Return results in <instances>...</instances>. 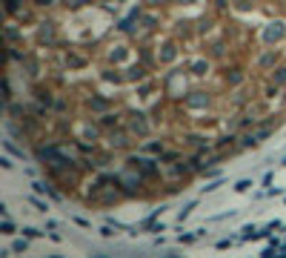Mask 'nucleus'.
Masks as SVG:
<instances>
[{
  "mask_svg": "<svg viewBox=\"0 0 286 258\" xmlns=\"http://www.w3.org/2000/svg\"><path fill=\"white\" fill-rule=\"evenodd\" d=\"M72 72L135 109L215 126L286 120V0H12Z\"/></svg>",
  "mask_w": 286,
  "mask_h": 258,
  "instance_id": "1",
  "label": "nucleus"
}]
</instances>
